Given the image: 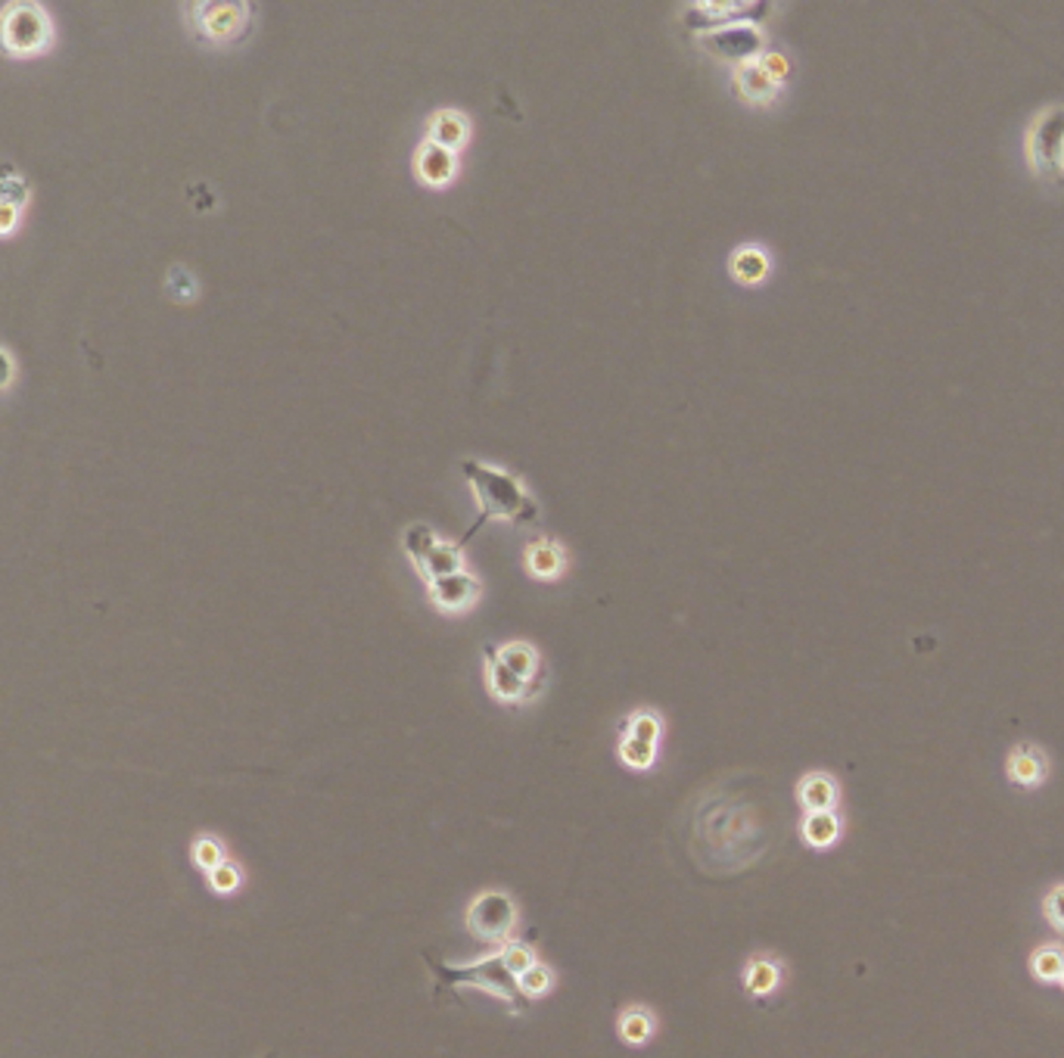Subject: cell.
<instances>
[{"instance_id":"ac0fdd59","label":"cell","mask_w":1064,"mask_h":1058,"mask_svg":"<svg viewBox=\"0 0 1064 1058\" xmlns=\"http://www.w3.org/2000/svg\"><path fill=\"white\" fill-rule=\"evenodd\" d=\"M735 84H737V91H741V96L744 100H751V103H766V100H773L775 96V81L769 76H766V69L759 66V62H744L741 69L735 72Z\"/></svg>"},{"instance_id":"44dd1931","label":"cell","mask_w":1064,"mask_h":1058,"mask_svg":"<svg viewBox=\"0 0 1064 1058\" xmlns=\"http://www.w3.org/2000/svg\"><path fill=\"white\" fill-rule=\"evenodd\" d=\"M467 140V118L458 113H439L430 122V144H439L446 150H455Z\"/></svg>"},{"instance_id":"83f0119b","label":"cell","mask_w":1064,"mask_h":1058,"mask_svg":"<svg viewBox=\"0 0 1064 1058\" xmlns=\"http://www.w3.org/2000/svg\"><path fill=\"white\" fill-rule=\"evenodd\" d=\"M209 885H213V890H218V894H231V890L240 887V868L225 860L221 866L209 872Z\"/></svg>"},{"instance_id":"9a60e30c","label":"cell","mask_w":1064,"mask_h":1058,"mask_svg":"<svg viewBox=\"0 0 1064 1058\" xmlns=\"http://www.w3.org/2000/svg\"><path fill=\"white\" fill-rule=\"evenodd\" d=\"M654 1031H657V1019H654V1012H651V1009H644V1005H629V1009H622V1012H619L617 1034L626 1046H644L648 1039L654 1037Z\"/></svg>"},{"instance_id":"6da1fadb","label":"cell","mask_w":1064,"mask_h":1058,"mask_svg":"<svg viewBox=\"0 0 1064 1058\" xmlns=\"http://www.w3.org/2000/svg\"><path fill=\"white\" fill-rule=\"evenodd\" d=\"M533 963H536V953H533V946L526 941L502 943L495 953H489L483 959L467 965H443L433 963L426 956V965L436 975L439 990L443 987H483L489 993H495L502 1002H507V1009H514V1012H520V1005H517V997H520L517 975L526 971Z\"/></svg>"},{"instance_id":"4fadbf2b","label":"cell","mask_w":1064,"mask_h":1058,"mask_svg":"<svg viewBox=\"0 0 1064 1058\" xmlns=\"http://www.w3.org/2000/svg\"><path fill=\"white\" fill-rule=\"evenodd\" d=\"M563 567H567V555L558 542L536 539L526 545V570L536 579L561 577Z\"/></svg>"},{"instance_id":"5b68a950","label":"cell","mask_w":1064,"mask_h":1058,"mask_svg":"<svg viewBox=\"0 0 1064 1058\" xmlns=\"http://www.w3.org/2000/svg\"><path fill=\"white\" fill-rule=\"evenodd\" d=\"M0 44L10 54H38L50 44V20L38 3H10L0 16Z\"/></svg>"},{"instance_id":"8fae6325","label":"cell","mask_w":1064,"mask_h":1058,"mask_svg":"<svg viewBox=\"0 0 1064 1058\" xmlns=\"http://www.w3.org/2000/svg\"><path fill=\"white\" fill-rule=\"evenodd\" d=\"M495 655H499V660H502L504 667L511 670L514 675H520L523 682L529 685V692L536 694H542V689H545V663H542V657H539V651L533 648V645H526V641H511V645H502V648H495Z\"/></svg>"},{"instance_id":"4316f807","label":"cell","mask_w":1064,"mask_h":1058,"mask_svg":"<svg viewBox=\"0 0 1064 1058\" xmlns=\"http://www.w3.org/2000/svg\"><path fill=\"white\" fill-rule=\"evenodd\" d=\"M194 863L203 872H213L225 863V846L218 844L215 838H199L194 841Z\"/></svg>"},{"instance_id":"277c9868","label":"cell","mask_w":1064,"mask_h":1058,"mask_svg":"<svg viewBox=\"0 0 1064 1058\" xmlns=\"http://www.w3.org/2000/svg\"><path fill=\"white\" fill-rule=\"evenodd\" d=\"M465 922H467V931H470L477 941L499 943V946H502V943L511 941L514 928H517V922H520V909H517V903H514L507 894H502V890H489V894H480V897L470 903Z\"/></svg>"},{"instance_id":"ffe728a7","label":"cell","mask_w":1064,"mask_h":1058,"mask_svg":"<svg viewBox=\"0 0 1064 1058\" xmlns=\"http://www.w3.org/2000/svg\"><path fill=\"white\" fill-rule=\"evenodd\" d=\"M800 834H803V841H806L810 846H815V850L832 846L834 841H837V834H840V819H837V812H834V809H825V812H806V816H803V826H800Z\"/></svg>"},{"instance_id":"2e32d148","label":"cell","mask_w":1064,"mask_h":1058,"mask_svg":"<svg viewBox=\"0 0 1064 1058\" xmlns=\"http://www.w3.org/2000/svg\"><path fill=\"white\" fill-rule=\"evenodd\" d=\"M1008 778L1021 788H1033L1045 778V756L1030 744L1015 748L1008 756Z\"/></svg>"},{"instance_id":"d4e9b609","label":"cell","mask_w":1064,"mask_h":1058,"mask_svg":"<svg viewBox=\"0 0 1064 1058\" xmlns=\"http://www.w3.org/2000/svg\"><path fill=\"white\" fill-rule=\"evenodd\" d=\"M619 760H622L629 770H639V772L651 770V766H654V760H657V744H644V741H639V738L622 735V741H619Z\"/></svg>"},{"instance_id":"cb8c5ba5","label":"cell","mask_w":1064,"mask_h":1058,"mask_svg":"<svg viewBox=\"0 0 1064 1058\" xmlns=\"http://www.w3.org/2000/svg\"><path fill=\"white\" fill-rule=\"evenodd\" d=\"M1030 968L1040 981L1052 983L1062 981L1064 975V949L1062 946H1040L1030 959Z\"/></svg>"},{"instance_id":"4dcf8cb0","label":"cell","mask_w":1064,"mask_h":1058,"mask_svg":"<svg viewBox=\"0 0 1064 1058\" xmlns=\"http://www.w3.org/2000/svg\"><path fill=\"white\" fill-rule=\"evenodd\" d=\"M13 221H16V206L0 203V234L10 231V228H13Z\"/></svg>"},{"instance_id":"7a4b0ae2","label":"cell","mask_w":1064,"mask_h":1058,"mask_svg":"<svg viewBox=\"0 0 1064 1058\" xmlns=\"http://www.w3.org/2000/svg\"><path fill=\"white\" fill-rule=\"evenodd\" d=\"M465 470L467 482L477 496V504H480V517L477 523L467 530V536L461 539L470 542L480 530H483L489 520H507V523H539V504L536 499L523 489V482L504 470H495L489 464L480 462H465L461 464Z\"/></svg>"},{"instance_id":"9c48e42d","label":"cell","mask_w":1064,"mask_h":1058,"mask_svg":"<svg viewBox=\"0 0 1064 1058\" xmlns=\"http://www.w3.org/2000/svg\"><path fill=\"white\" fill-rule=\"evenodd\" d=\"M247 22H250L247 3H203L199 7V25H203L206 38L213 41L240 38Z\"/></svg>"},{"instance_id":"8992f818","label":"cell","mask_w":1064,"mask_h":1058,"mask_svg":"<svg viewBox=\"0 0 1064 1058\" xmlns=\"http://www.w3.org/2000/svg\"><path fill=\"white\" fill-rule=\"evenodd\" d=\"M1030 162L1045 181H1064V110H1049L1030 132Z\"/></svg>"},{"instance_id":"5bb4252c","label":"cell","mask_w":1064,"mask_h":1058,"mask_svg":"<svg viewBox=\"0 0 1064 1058\" xmlns=\"http://www.w3.org/2000/svg\"><path fill=\"white\" fill-rule=\"evenodd\" d=\"M797 800L803 804L806 812H825V809L837 807V785L832 775L825 772H813L797 785Z\"/></svg>"},{"instance_id":"7402d4cb","label":"cell","mask_w":1064,"mask_h":1058,"mask_svg":"<svg viewBox=\"0 0 1064 1058\" xmlns=\"http://www.w3.org/2000/svg\"><path fill=\"white\" fill-rule=\"evenodd\" d=\"M732 274L735 281L741 284H759L766 274H769V259L766 252L756 250V247H744L732 255Z\"/></svg>"},{"instance_id":"603a6c76","label":"cell","mask_w":1064,"mask_h":1058,"mask_svg":"<svg viewBox=\"0 0 1064 1058\" xmlns=\"http://www.w3.org/2000/svg\"><path fill=\"white\" fill-rule=\"evenodd\" d=\"M551 983H554V975H551V968L539 963V959L529 965L526 971L517 975V990H520L526 1000H539V997H545V993L551 990Z\"/></svg>"},{"instance_id":"d6a6232c","label":"cell","mask_w":1064,"mask_h":1058,"mask_svg":"<svg viewBox=\"0 0 1064 1058\" xmlns=\"http://www.w3.org/2000/svg\"><path fill=\"white\" fill-rule=\"evenodd\" d=\"M1062 983H1064V975H1062Z\"/></svg>"},{"instance_id":"1f68e13d","label":"cell","mask_w":1064,"mask_h":1058,"mask_svg":"<svg viewBox=\"0 0 1064 1058\" xmlns=\"http://www.w3.org/2000/svg\"><path fill=\"white\" fill-rule=\"evenodd\" d=\"M10 377H13V365H10V355H7V352L0 349V389H3V386L10 384Z\"/></svg>"},{"instance_id":"7c38bea8","label":"cell","mask_w":1064,"mask_h":1058,"mask_svg":"<svg viewBox=\"0 0 1064 1058\" xmlns=\"http://www.w3.org/2000/svg\"><path fill=\"white\" fill-rule=\"evenodd\" d=\"M695 10H703V13L685 16L691 29H710L717 22H722V29H725V25H732L735 16H754V13L759 16V10H769V3H754V0H747V3H695Z\"/></svg>"},{"instance_id":"e0dca14e","label":"cell","mask_w":1064,"mask_h":1058,"mask_svg":"<svg viewBox=\"0 0 1064 1058\" xmlns=\"http://www.w3.org/2000/svg\"><path fill=\"white\" fill-rule=\"evenodd\" d=\"M417 174L424 178L426 184H446L455 174V153L426 140L421 153H417Z\"/></svg>"},{"instance_id":"52a82bcc","label":"cell","mask_w":1064,"mask_h":1058,"mask_svg":"<svg viewBox=\"0 0 1064 1058\" xmlns=\"http://www.w3.org/2000/svg\"><path fill=\"white\" fill-rule=\"evenodd\" d=\"M703 47L719 59H751L763 47V35L754 25H725L703 35Z\"/></svg>"},{"instance_id":"f1b7e54d","label":"cell","mask_w":1064,"mask_h":1058,"mask_svg":"<svg viewBox=\"0 0 1064 1058\" xmlns=\"http://www.w3.org/2000/svg\"><path fill=\"white\" fill-rule=\"evenodd\" d=\"M1045 919L1055 924L1059 931H1064V885L1049 890V897H1045Z\"/></svg>"},{"instance_id":"ba28073f","label":"cell","mask_w":1064,"mask_h":1058,"mask_svg":"<svg viewBox=\"0 0 1064 1058\" xmlns=\"http://www.w3.org/2000/svg\"><path fill=\"white\" fill-rule=\"evenodd\" d=\"M430 598H433V604L439 611L458 614V611L473 607V601L480 598V579L473 577V573H467V570L448 573V577L430 582Z\"/></svg>"},{"instance_id":"30bf717a","label":"cell","mask_w":1064,"mask_h":1058,"mask_svg":"<svg viewBox=\"0 0 1064 1058\" xmlns=\"http://www.w3.org/2000/svg\"><path fill=\"white\" fill-rule=\"evenodd\" d=\"M485 685L492 697H499L502 704H526V701H536V694L529 692V685L523 682L520 675H514L507 667H504L499 655H495V645H485Z\"/></svg>"},{"instance_id":"f546056e","label":"cell","mask_w":1064,"mask_h":1058,"mask_svg":"<svg viewBox=\"0 0 1064 1058\" xmlns=\"http://www.w3.org/2000/svg\"><path fill=\"white\" fill-rule=\"evenodd\" d=\"M763 69H766V76L773 78L775 84L781 81V78L788 76L791 72V66H788V57H781V54H766L763 57V62H759Z\"/></svg>"},{"instance_id":"d6986e66","label":"cell","mask_w":1064,"mask_h":1058,"mask_svg":"<svg viewBox=\"0 0 1064 1058\" xmlns=\"http://www.w3.org/2000/svg\"><path fill=\"white\" fill-rule=\"evenodd\" d=\"M778 983H781V968H778L775 959L756 956V959H751L747 968H744V990H747L751 997H769V993L778 990Z\"/></svg>"},{"instance_id":"3957f363","label":"cell","mask_w":1064,"mask_h":1058,"mask_svg":"<svg viewBox=\"0 0 1064 1058\" xmlns=\"http://www.w3.org/2000/svg\"><path fill=\"white\" fill-rule=\"evenodd\" d=\"M405 551L411 564L417 567V573L426 579V585L436 582V579L448 577V573L465 570V564H461V545H448V542L439 539L424 523L408 526Z\"/></svg>"},{"instance_id":"484cf974","label":"cell","mask_w":1064,"mask_h":1058,"mask_svg":"<svg viewBox=\"0 0 1064 1058\" xmlns=\"http://www.w3.org/2000/svg\"><path fill=\"white\" fill-rule=\"evenodd\" d=\"M622 735L639 738V741H644V744H657L660 735H663V723H660V716H654V713L641 710L636 713L632 719H626V723H622Z\"/></svg>"}]
</instances>
